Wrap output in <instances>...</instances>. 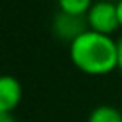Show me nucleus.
Returning a JSON list of instances; mask_svg holds the SVG:
<instances>
[{"label":"nucleus","mask_w":122,"mask_h":122,"mask_svg":"<svg viewBox=\"0 0 122 122\" xmlns=\"http://www.w3.org/2000/svg\"><path fill=\"white\" fill-rule=\"evenodd\" d=\"M118 41V72H122V38Z\"/></svg>","instance_id":"obj_8"},{"label":"nucleus","mask_w":122,"mask_h":122,"mask_svg":"<svg viewBox=\"0 0 122 122\" xmlns=\"http://www.w3.org/2000/svg\"><path fill=\"white\" fill-rule=\"evenodd\" d=\"M22 84L16 77L4 76L0 79V111L4 113H15V110L22 102Z\"/></svg>","instance_id":"obj_4"},{"label":"nucleus","mask_w":122,"mask_h":122,"mask_svg":"<svg viewBox=\"0 0 122 122\" xmlns=\"http://www.w3.org/2000/svg\"><path fill=\"white\" fill-rule=\"evenodd\" d=\"M86 29H88V25H86V18L84 16H74V15H66V13L59 11L52 20L54 34L68 43L72 40H76Z\"/></svg>","instance_id":"obj_3"},{"label":"nucleus","mask_w":122,"mask_h":122,"mask_svg":"<svg viewBox=\"0 0 122 122\" xmlns=\"http://www.w3.org/2000/svg\"><path fill=\"white\" fill-rule=\"evenodd\" d=\"M68 56L86 76H108L118 70V41L110 34L86 29L68 43Z\"/></svg>","instance_id":"obj_1"},{"label":"nucleus","mask_w":122,"mask_h":122,"mask_svg":"<svg viewBox=\"0 0 122 122\" xmlns=\"http://www.w3.org/2000/svg\"><path fill=\"white\" fill-rule=\"evenodd\" d=\"M86 122H122V111L110 104H99L90 111Z\"/></svg>","instance_id":"obj_5"},{"label":"nucleus","mask_w":122,"mask_h":122,"mask_svg":"<svg viewBox=\"0 0 122 122\" xmlns=\"http://www.w3.org/2000/svg\"><path fill=\"white\" fill-rule=\"evenodd\" d=\"M117 9H118V20H120V29H122V0H117Z\"/></svg>","instance_id":"obj_9"},{"label":"nucleus","mask_w":122,"mask_h":122,"mask_svg":"<svg viewBox=\"0 0 122 122\" xmlns=\"http://www.w3.org/2000/svg\"><path fill=\"white\" fill-rule=\"evenodd\" d=\"M0 122H16V118H15L13 113H4V111H0Z\"/></svg>","instance_id":"obj_7"},{"label":"nucleus","mask_w":122,"mask_h":122,"mask_svg":"<svg viewBox=\"0 0 122 122\" xmlns=\"http://www.w3.org/2000/svg\"><path fill=\"white\" fill-rule=\"evenodd\" d=\"M84 18H86L88 29L95 30V32L113 36L115 30L120 29L117 2H113V0H95Z\"/></svg>","instance_id":"obj_2"},{"label":"nucleus","mask_w":122,"mask_h":122,"mask_svg":"<svg viewBox=\"0 0 122 122\" xmlns=\"http://www.w3.org/2000/svg\"><path fill=\"white\" fill-rule=\"evenodd\" d=\"M95 0H57V7L61 13L74 16H86L88 9Z\"/></svg>","instance_id":"obj_6"}]
</instances>
